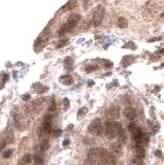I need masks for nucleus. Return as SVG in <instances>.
<instances>
[{"instance_id":"nucleus-31","label":"nucleus","mask_w":164,"mask_h":165,"mask_svg":"<svg viewBox=\"0 0 164 165\" xmlns=\"http://www.w3.org/2000/svg\"><path fill=\"white\" fill-rule=\"evenodd\" d=\"M68 105H69V100L67 98H64V109L65 110L68 109Z\"/></svg>"},{"instance_id":"nucleus-35","label":"nucleus","mask_w":164,"mask_h":165,"mask_svg":"<svg viewBox=\"0 0 164 165\" xmlns=\"http://www.w3.org/2000/svg\"><path fill=\"white\" fill-rule=\"evenodd\" d=\"M156 155L158 157H162V152L161 151H156Z\"/></svg>"},{"instance_id":"nucleus-1","label":"nucleus","mask_w":164,"mask_h":165,"mask_svg":"<svg viewBox=\"0 0 164 165\" xmlns=\"http://www.w3.org/2000/svg\"><path fill=\"white\" fill-rule=\"evenodd\" d=\"M90 165H116L117 158L111 152L102 148H93L88 153Z\"/></svg>"},{"instance_id":"nucleus-22","label":"nucleus","mask_w":164,"mask_h":165,"mask_svg":"<svg viewBox=\"0 0 164 165\" xmlns=\"http://www.w3.org/2000/svg\"><path fill=\"white\" fill-rule=\"evenodd\" d=\"M56 109H57V105H56V101L55 99H52L51 100V103L49 105V112L50 113H54L56 110Z\"/></svg>"},{"instance_id":"nucleus-30","label":"nucleus","mask_w":164,"mask_h":165,"mask_svg":"<svg viewBox=\"0 0 164 165\" xmlns=\"http://www.w3.org/2000/svg\"><path fill=\"white\" fill-rule=\"evenodd\" d=\"M96 68H97V66H90V65H89V66L86 67V71L90 72V71H92V70H95Z\"/></svg>"},{"instance_id":"nucleus-36","label":"nucleus","mask_w":164,"mask_h":165,"mask_svg":"<svg viewBox=\"0 0 164 165\" xmlns=\"http://www.w3.org/2000/svg\"><path fill=\"white\" fill-rule=\"evenodd\" d=\"M93 85H94V81H89L88 86H93Z\"/></svg>"},{"instance_id":"nucleus-6","label":"nucleus","mask_w":164,"mask_h":165,"mask_svg":"<svg viewBox=\"0 0 164 165\" xmlns=\"http://www.w3.org/2000/svg\"><path fill=\"white\" fill-rule=\"evenodd\" d=\"M52 122H53V116L47 115L44 117V122L41 124V127L39 128V136L50 134L52 132Z\"/></svg>"},{"instance_id":"nucleus-20","label":"nucleus","mask_w":164,"mask_h":165,"mask_svg":"<svg viewBox=\"0 0 164 165\" xmlns=\"http://www.w3.org/2000/svg\"><path fill=\"white\" fill-rule=\"evenodd\" d=\"M127 25H128V22H127V20L125 18H123V17L119 18V20H118V27L119 28H126Z\"/></svg>"},{"instance_id":"nucleus-27","label":"nucleus","mask_w":164,"mask_h":165,"mask_svg":"<svg viewBox=\"0 0 164 165\" xmlns=\"http://www.w3.org/2000/svg\"><path fill=\"white\" fill-rule=\"evenodd\" d=\"M87 113H88V109H87V107H82V109L78 112V116H85Z\"/></svg>"},{"instance_id":"nucleus-33","label":"nucleus","mask_w":164,"mask_h":165,"mask_svg":"<svg viewBox=\"0 0 164 165\" xmlns=\"http://www.w3.org/2000/svg\"><path fill=\"white\" fill-rule=\"evenodd\" d=\"M23 100H28V99L30 98V94H25V95H23Z\"/></svg>"},{"instance_id":"nucleus-18","label":"nucleus","mask_w":164,"mask_h":165,"mask_svg":"<svg viewBox=\"0 0 164 165\" xmlns=\"http://www.w3.org/2000/svg\"><path fill=\"white\" fill-rule=\"evenodd\" d=\"M129 165H146V164H145V162H143V159L137 158V157H133L131 160H130Z\"/></svg>"},{"instance_id":"nucleus-3","label":"nucleus","mask_w":164,"mask_h":165,"mask_svg":"<svg viewBox=\"0 0 164 165\" xmlns=\"http://www.w3.org/2000/svg\"><path fill=\"white\" fill-rule=\"evenodd\" d=\"M80 20H81V15H78V13H73V15H71L68 18V20H67V22L64 23L60 27V29L58 30V35L63 36L64 34L72 31L75 28L76 24L80 22Z\"/></svg>"},{"instance_id":"nucleus-26","label":"nucleus","mask_w":164,"mask_h":165,"mask_svg":"<svg viewBox=\"0 0 164 165\" xmlns=\"http://www.w3.org/2000/svg\"><path fill=\"white\" fill-rule=\"evenodd\" d=\"M123 48H124V49H128V48H130V50H135L136 45H135L133 42H128V44H126Z\"/></svg>"},{"instance_id":"nucleus-9","label":"nucleus","mask_w":164,"mask_h":165,"mask_svg":"<svg viewBox=\"0 0 164 165\" xmlns=\"http://www.w3.org/2000/svg\"><path fill=\"white\" fill-rule=\"evenodd\" d=\"M49 148H50V141H49V139H47V138L42 139V140L40 141V144H39L38 146L36 147V149H35L36 155L42 154V153L46 152V151L49 149Z\"/></svg>"},{"instance_id":"nucleus-24","label":"nucleus","mask_w":164,"mask_h":165,"mask_svg":"<svg viewBox=\"0 0 164 165\" xmlns=\"http://www.w3.org/2000/svg\"><path fill=\"white\" fill-rule=\"evenodd\" d=\"M67 44H68V39H62V40L57 44V49H60V48L65 47Z\"/></svg>"},{"instance_id":"nucleus-29","label":"nucleus","mask_w":164,"mask_h":165,"mask_svg":"<svg viewBox=\"0 0 164 165\" xmlns=\"http://www.w3.org/2000/svg\"><path fill=\"white\" fill-rule=\"evenodd\" d=\"M61 133H62V130L61 129L55 130V132H54V137H58V136H60Z\"/></svg>"},{"instance_id":"nucleus-21","label":"nucleus","mask_w":164,"mask_h":165,"mask_svg":"<svg viewBox=\"0 0 164 165\" xmlns=\"http://www.w3.org/2000/svg\"><path fill=\"white\" fill-rule=\"evenodd\" d=\"M33 159H34V163L36 165H42V164H44V157H42L41 154L35 155Z\"/></svg>"},{"instance_id":"nucleus-23","label":"nucleus","mask_w":164,"mask_h":165,"mask_svg":"<svg viewBox=\"0 0 164 165\" xmlns=\"http://www.w3.org/2000/svg\"><path fill=\"white\" fill-rule=\"evenodd\" d=\"M8 78H10V75H8V73H3L2 75V79H1V84H0V89H2V88L4 87V84L7 82Z\"/></svg>"},{"instance_id":"nucleus-14","label":"nucleus","mask_w":164,"mask_h":165,"mask_svg":"<svg viewBox=\"0 0 164 165\" xmlns=\"http://www.w3.org/2000/svg\"><path fill=\"white\" fill-rule=\"evenodd\" d=\"M60 81H61L62 84L65 85V86H69V85H71L73 82V79L70 75H66L61 76Z\"/></svg>"},{"instance_id":"nucleus-17","label":"nucleus","mask_w":164,"mask_h":165,"mask_svg":"<svg viewBox=\"0 0 164 165\" xmlns=\"http://www.w3.org/2000/svg\"><path fill=\"white\" fill-rule=\"evenodd\" d=\"M64 65H65V68H66L67 70H72L73 69V60H72V58L67 57V58L65 59V61H64Z\"/></svg>"},{"instance_id":"nucleus-32","label":"nucleus","mask_w":164,"mask_h":165,"mask_svg":"<svg viewBox=\"0 0 164 165\" xmlns=\"http://www.w3.org/2000/svg\"><path fill=\"white\" fill-rule=\"evenodd\" d=\"M161 37H155V38H151L149 39V42H154V41H157V40H161Z\"/></svg>"},{"instance_id":"nucleus-19","label":"nucleus","mask_w":164,"mask_h":165,"mask_svg":"<svg viewBox=\"0 0 164 165\" xmlns=\"http://www.w3.org/2000/svg\"><path fill=\"white\" fill-rule=\"evenodd\" d=\"M118 139H119V143L121 144H125L126 143V134H125V131H124V129L122 128V130H121L120 132H119L118 134Z\"/></svg>"},{"instance_id":"nucleus-13","label":"nucleus","mask_w":164,"mask_h":165,"mask_svg":"<svg viewBox=\"0 0 164 165\" xmlns=\"http://www.w3.org/2000/svg\"><path fill=\"white\" fill-rule=\"evenodd\" d=\"M32 159H33L32 155H31V154H26L19 160V165H27V164H29V163H31Z\"/></svg>"},{"instance_id":"nucleus-28","label":"nucleus","mask_w":164,"mask_h":165,"mask_svg":"<svg viewBox=\"0 0 164 165\" xmlns=\"http://www.w3.org/2000/svg\"><path fill=\"white\" fill-rule=\"evenodd\" d=\"M8 144V141H7V139H3V140L0 143V152H1L2 150L4 149L5 147H6V144Z\"/></svg>"},{"instance_id":"nucleus-34","label":"nucleus","mask_w":164,"mask_h":165,"mask_svg":"<svg viewBox=\"0 0 164 165\" xmlns=\"http://www.w3.org/2000/svg\"><path fill=\"white\" fill-rule=\"evenodd\" d=\"M63 144L64 147H65V146H67V144H69V139H65V140L63 141V144Z\"/></svg>"},{"instance_id":"nucleus-10","label":"nucleus","mask_w":164,"mask_h":165,"mask_svg":"<svg viewBox=\"0 0 164 165\" xmlns=\"http://www.w3.org/2000/svg\"><path fill=\"white\" fill-rule=\"evenodd\" d=\"M111 153L115 157H119L121 154H122V146L119 141H114V143L111 144Z\"/></svg>"},{"instance_id":"nucleus-11","label":"nucleus","mask_w":164,"mask_h":165,"mask_svg":"<svg viewBox=\"0 0 164 165\" xmlns=\"http://www.w3.org/2000/svg\"><path fill=\"white\" fill-rule=\"evenodd\" d=\"M124 116H125V118L128 119L129 121H133L136 119L137 113H136V112H135V109H133V107L128 106L124 109Z\"/></svg>"},{"instance_id":"nucleus-4","label":"nucleus","mask_w":164,"mask_h":165,"mask_svg":"<svg viewBox=\"0 0 164 165\" xmlns=\"http://www.w3.org/2000/svg\"><path fill=\"white\" fill-rule=\"evenodd\" d=\"M121 130H122V125L117 121H106L104 124V131L109 138L118 137V134Z\"/></svg>"},{"instance_id":"nucleus-15","label":"nucleus","mask_w":164,"mask_h":165,"mask_svg":"<svg viewBox=\"0 0 164 165\" xmlns=\"http://www.w3.org/2000/svg\"><path fill=\"white\" fill-rule=\"evenodd\" d=\"M32 88L35 90L36 93H44V92H46V91L48 90V87L41 85L40 82H35V84L32 86Z\"/></svg>"},{"instance_id":"nucleus-5","label":"nucleus","mask_w":164,"mask_h":165,"mask_svg":"<svg viewBox=\"0 0 164 165\" xmlns=\"http://www.w3.org/2000/svg\"><path fill=\"white\" fill-rule=\"evenodd\" d=\"M88 131L93 135L96 136H101L104 132V126L101 122L100 119H95L94 121L91 122V124L88 127Z\"/></svg>"},{"instance_id":"nucleus-8","label":"nucleus","mask_w":164,"mask_h":165,"mask_svg":"<svg viewBox=\"0 0 164 165\" xmlns=\"http://www.w3.org/2000/svg\"><path fill=\"white\" fill-rule=\"evenodd\" d=\"M104 117L107 119V121H115L120 118V109L117 105H112L111 107L106 109Z\"/></svg>"},{"instance_id":"nucleus-25","label":"nucleus","mask_w":164,"mask_h":165,"mask_svg":"<svg viewBox=\"0 0 164 165\" xmlns=\"http://www.w3.org/2000/svg\"><path fill=\"white\" fill-rule=\"evenodd\" d=\"M12 155H13V150L8 149L7 151H5V152H4V154H3V158H4V159H8V158H10V157H12Z\"/></svg>"},{"instance_id":"nucleus-37","label":"nucleus","mask_w":164,"mask_h":165,"mask_svg":"<svg viewBox=\"0 0 164 165\" xmlns=\"http://www.w3.org/2000/svg\"><path fill=\"white\" fill-rule=\"evenodd\" d=\"M159 53H160V54H164V49L161 50V51H159Z\"/></svg>"},{"instance_id":"nucleus-16","label":"nucleus","mask_w":164,"mask_h":165,"mask_svg":"<svg viewBox=\"0 0 164 165\" xmlns=\"http://www.w3.org/2000/svg\"><path fill=\"white\" fill-rule=\"evenodd\" d=\"M76 5H78V2L71 0V1H68L66 4L64 5L63 7H62V10H64V11H66V10H73V8L76 6Z\"/></svg>"},{"instance_id":"nucleus-2","label":"nucleus","mask_w":164,"mask_h":165,"mask_svg":"<svg viewBox=\"0 0 164 165\" xmlns=\"http://www.w3.org/2000/svg\"><path fill=\"white\" fill-rule=\"evenodd\" d=\"M129 131L131 132L132 139L134 140V143L137 144V146H143V144H148L149 138L145 133H143V130L140 129L139 127L137 126L135 123H130L128 126Z\"/></svg>"},{"instance_id":"nucleus-12","label":"nucleus","mask_w":164,"mask_h":165,"mask_svg":"<svg viewBox=\"0 0 164 165\" xmlns=\"http://www.w3.org/2000/svg\"><path fill=\"white\" fill-rule=\"evenodd\" d=\"M133 148H134L135 157L140 158V159L145 158V156H146V151H145V149L143 148V146H137V144H135Z\"/></svg>"},{"instance_id":"nucleus-7","label":"nucleus","mask_w":164,"mask_h":165,"mask_svg":"<svg viewBox=\"0 0 164 165\" xmlns=\"http://www.w3.org/2000/svg\"><path fill=\"white\" fill-rule=\"evenodd\" d=\"M104 16H105V8L102 5H99L93 13V24L95 27H98L102 23Z\"/></svg>"}]
</instances>
